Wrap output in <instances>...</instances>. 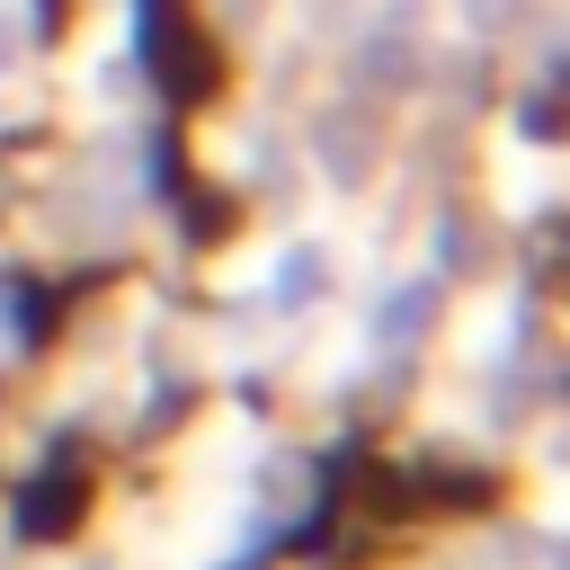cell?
I'll use <instances>...</instances> for the list:
<instances>
[{"label": "cell", "instance_id": "2", "mask_svg": "<svg viewBox=\"0 0 570 570\" xmlns=\"http://www.w3.org/2000/svg\"><path fill=\"white\" fill-rule=\"evenodd\" d=\"M9 62H18V18L0 9V71H9Z\"/></svg>", "mask_w": 570, "mask_h": 570}, {"label": "cell", "instance_id": "1", "mask_svg": "<svg viewBox=\"0 0 570 570\" xmlns=\"http://www.w3.org/2000/svg\"><path fill=\"white\" fill-rule=\"evenodd\" d=\"M294 18H303L312 36H338V27H356V18H365V0H294Z\"/></svg>", "mask_w": 570, "mask_h": 570}]
</instances>
